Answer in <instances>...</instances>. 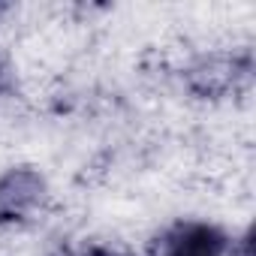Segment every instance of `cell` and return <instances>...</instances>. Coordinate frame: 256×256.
<instances>
[{
    "label": "cell",
    "mask_w": 256,
    "mask_h": 256,
    "mask_svg": "<svg viewBox=\"0 0 256 256\" xmlns=\"http://www.w3.org/2000/svg\"><path fill=\"white\" fill-rule=\"evenodd\" d=\"M226 241L208 226H181L166 247V256H223Z\"/></svg>",
    "instance_id": "obj_1"
},
{
    "label": "cell",
    "mask_w": 256,
    "mask_h": 256,
    "mask_svg": "<svg viewBox=\"0 0 256 256\" xmlns=\"http://www.w3.org/2000/svg\"><path fill=\"white\" fill-rule=\"evenodd\" d=\"M94 256H108V253H94Z\"/></svg>",
    "instance_id": "obj_2"
}]
</instances>
